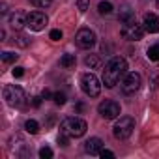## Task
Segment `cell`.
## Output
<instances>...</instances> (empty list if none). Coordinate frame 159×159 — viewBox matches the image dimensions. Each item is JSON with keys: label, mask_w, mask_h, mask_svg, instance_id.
<instances>
[{"label": "cell", "mask_w": 159, "mask_h": 159, "mask_svg": "<svg viewBox=\"0 0 159 159\" xmlns=\"http://www.w3.org/2000/svg\"><path fill=\"white\" fill-rule=\"evenodd\" d=\"M127 75V62L122 56H114L105 64L103 69V84L107 88H114L122 79Z\"/></svg>", "instance_id": "obj_1"}, {"label": "cell", "mask_w": 159, "mask_h": 159, "mask_svg": "<svg viewBox=\"0 0 159 159\" xmlns=\"http://www.w3.org/2000/svg\"><path fill=\"white\" fill-rule=\"evenodd\" d=\"M88 129V124L83 118H77V116H67L60 122V133L71 137V139H79L83 137Z\"/></svg>", "instance_id": "obj_2"}, {"label": "cell", "mask_w": 159, "mask_h": 159, "mask_svg": "<svg viewBox=\"0 0 159 159\" xmlns=\"http://www.w3.org/2000/svg\"><path fill=\"white\" fill-rule=\"evenodd\" d=\"M4 99L10 107H23L26 103V94L21 86H15V84H10V86H4Z\"/></svg>", "instance_id": "obj_3"}, {"label": "cell", "mask_w": 159, "mask_h": 159, "mask_svg": "<svg viewBox=\"0 0 159 159\" xmlns=\"http://www.w3.org/2000/svg\"><path fill=\"white\" fill-rule=\"evenodd\" d=\"M133 129H135V120H133L131 116H120V118L116 120L114 127H112V133H114L116 139L125 140V139L131 137Z\"/></svg>", "instance_id": "obj_4"}, {"label": "cell", "mask_w": 159, "mask_h": 159, "mask_svg": "<svg viewBox=\"0 0 159 159\" xmlns=\"http://www.w3.org/2000/svg\"><path fill=\"white\" fill-rule=\"evenodd\" d=\"M81 88L86 96L90 98H98L99 92H101V83H99V79L94 75V73H84L81 77Z\"/></svg>", "instance_id": "obj_5"}, {"label": "cell", "mask_w": 159, "mask_h": 159, "mask_svg": "<svg viewBox=\"0 0 159 159\" xmlns=\"http://www.w3.org/2000/svg\"><path fill=\"white\" fill-rule=\"evenodd\" d=\"M144 26L142 25H139L137 21H131V23H125L124 26H122V30H120V34L125 38V39H129V41H139V39H142V36H144Z\"/></svg>", "instance_id": "obj_6"}, {"label": "cell", "mask_w": 159, "mask_h": 159, "mask_svg": "<svg viewBox=\"0 0 159 159\" xmlns=\"http://www.w3.org/2000/svg\"><path fill=\"white\" fill-rule=\"evenodd\" d=\"M98 112H99L101 118H105V120H116V118L120 116L122 109H120V105H118L116 101H112V99H105V101L99 103Z\"/></svg>", "instance_id": "obj_7"}, {"label": "cell", "mask_w": 159, "mask_h": 159, "mask_svg": "<svg viewBox=\"0 0 159 159\" xmlns=\"http://www.w3.org/2000/svg\"><path fill=\"white\" fill-rule=\"evenodd\" d=\"M140 84H142V77L139 73L131 71V73H127L124 77V81H122V92L125 96H131V94H135L140 88Z\"/></svg>", "instance_id": "obj_8"}, {"label": "cell", "mask_w": 159, "mask_h": 159, "mask_svg": "<svg viewBox=\"0 0 159 159\" xmlns=\"http://www.w3.org/2000/svg\"><path fill=\"white\" fill-rule=\"evenodd\" d=\"M47 21L49 19H47L45 13H41V11H30L26 15V28H30L32 32H39V30L45 28Z\"/></svg>", "instance_id": "obj_9"}, {"label": "cell", "mask_w": 159, "mask_h": 159, "mask_svg": "<svg viewBox=\"0 0 159 159\" xmlns=\"http://www.w3.org/2000/svg\"><path fill=\"white\" fill-rule=\"evenodd\" d=\"M75 43L81 49H90V47L96 45V34L90 28H81L75 36Z\"/></svg>", "instance_id": "obj_10"}, {"label": "cell", "mask_w": 159, "mask_h": 159, "mask_svg": "<svg viewBox=\"0 0 159 159\" xmlns=\"http://www.w3.org/2000/svg\"><path fill=\"white\" fill-rule=\"evenodd\" d=\"M10 26H11L13 30H21V28H25V26H26V13L15 10V11L10 15Z\"/></svg>", "instance_id": "obj_11"}, {"label": "cell", "mask_w": 159, "mask_h": 159, "mask_svg": "<svg viewBox=\"0 0 159 159\" xmlns=\"http://www.w3.org/2000/svg\"><path fill=\"white\" fill-rule=\"evenodd\" d=\"M142 25H144V30L150 32V34H157L159 32V17L155 13H146Z\"/></svg>", "instance_id": "obj_12"}, {"label": "cell", "mask_w": 159, "mask_h": 159, "mask_svg": "<svg viewBox=\"0 0 159 159\" xmlns=\"http://www.w3.org/2000/svg\"><path fill=\"white\" fill-rule=\"evenodd\" d=\"M101 150H103V140L98 139V137H92L84 142V152L90 153V155H99Z\"/></svg>", "instance_id": "obj_13"}, {"label": "cell", "mask_w": 159, "mask_h": 159, "mask_svg": "<svg viewBox=\"0 0 159 159\" xmlns=\"http://www.w3.org/2000/svg\"><path fill=\"white\" fill-rule=\"evenodd\" d=\"M84 64H86L90 69H98V67L101 66V60H99L98 54H88V56L84 58Z\"/></svg>", "instance_id": "obj_14"}, {"label": "cell", "mask_w": 159, "mask_h": 159, "mask_svg": "<svg viewBox=\"0 0 159 159\" xmlns=\"http://www.w3.org/2000/svg\"><path fill=\"white\" fill-rule=\"evenodd\" d=\"M75 54H64L62 58H60V66L62 67H73L75 66Z\"/></svg>", "instance_id": "obj_15"}, {"label": "cell", "mask_w": 159, "mask_h": 159, "mask_svg": "<svg viewBox=\"0 0 159 159\" xmlns=\"http://www.w3.org/2000/svg\"><path fill=\"white\" fill-rule=\"evenodd\" d=\"M25 129H26V133L36 135V133L39 131V124H38L36 120H26V122H25Z\"/></svg>", "instance_id": "obj_16"}, {"label": "cell", "mask_w": 159, "mask_h": 159, "mask_svg": "<svg viewBox=\"0 0 159 159\" xmlns=\"http://www.w3.org/2000/svg\"><path fill=\"white\" fill-rule=\"evenodd\" d=\"M98 11H99V15H109V13H112V4L111 2H99Z\"/></svg>", "instance_id": "obj_17"}, {"label": "cell", "mask_w": 159, "mask_h": 159, "mask_svg": "<svg viewBox=\"0 0 159 159\" xmlns=\"http://www.w3.org/2000/svg\"><path fill=\"white\" fill-rule=\"evenodd\" d=\"M120 21L125 25V23H131V21H135V13L131 11V10H124L122 13H120Z\"/></svg>", "instance_id": "obj_18"}, {"label": "cell", "mask_w": 159, "mask_h": 159, "mask_svg": "<svg viewBox=\"0 0 159 159\" xmlns=\"http://www.w3.org/2000/svg\"><path fill=\"white\" fill-rule=\"evenodd\" d=\"M148 58L153 60V62L159 60V43H157V45H152V47L148 49Z\"/></svg>", "instance_id": "obj_19"}, {"label": "cell", "mask_w": 159, "mask_h": 159, "mask_svg": "<svg viewBox=\"0 0 159 159\" xmlns=\"http://www.w3.org/2000/svg\"><path fill=\"white\" fill-rule=\"evenodd\" d=\"M17 60V54L15 52H10V51H4L2 52V62L4 64H11V62H15Z\"/></svg>", "instance_id": "obj_20"}, {"label": "cell", "mask_w": 159, "mask_h": 159, "mask_svg": "<svg viewBox=\"0 0 159 159\" xmlns=\"http://www.w3.org/2000/svg\"><path fill=\"white\" fill-rule=\"evenodd\" d=\"M52 99H54L56 105H64V103H66V94H64V92H54Z\"/></svg>", "instance_id": "obj_21"}, {"label": "cell", "mask_w": 159, "mask_h": 159, "mask_svg": "<svg viewBox=\"0 0 159 159\" xmlns=\"http://www.w3.org/2000/svg\"><path fill=\"white\" fill-rule=\"evenodd\" d=\"M39 157H41V159H51V157H52V150H51L49 146H43V148L39 150Z\"/></svg>", "instance_id": "obj_22"}, {"label": "cell", "mask_w": 159, "mask_h": 159, "mask_svg": "<svg viewBox=\"0 0 159 159\" xmlns=\"http://www.w3.org/2000/svg\"><path fill=\"white\" fill-rule=\"evenodd\" d=\"M17 43H19L21 47H28V45H30V38L25 36V34H19V36H17Z\"/></svg>", "instance_id": "obj_23"}, {"label": "cell", "mask_w": 159, "mask_h": 159, "mask_svg": "<svg viewBox=\"0 0 159 159\" xmlns=\"http://www.w3.org/2000/svg\"><path fill=\"white\" fill-rule=\"evenodd\" d=\"M30 2H32L36 8H47V6H51L52 0H30Z\"/></svg>", "instance_id": "obj_24"}, {"label": "cell", "mask_w": 159, "mask_h": 159, "mask_svg": "<svg viewBox=\"0 0 159 159\" xmlns=\"http://www.w3.org/2000/svg\"><path fill=\"white\" fill-rule=\"evenodd\" d=\"M88 6H90L88 0H79V2H77V8H79V11H81V13H84L88 10Z\"/></svg>", "instance_id": "obj_25"}, {"label": "cell", "mask_w": 159, "mask_h": 159, "mask_svg": "<svg viewBox=\"0 0 159 159\" xmlns=\"http://www.w3.org/2000/svg\"><path fill=\"white\" fill-rule=\"evenodd\" d=\"M51 39H54V41H58V39H62V30H58V28H54V30H51Z\"/></svg>", "instance_id": "obj_26"}, {"label": "cell", "mask_w": 159, "mask_h": 159, "mask_svg": "<svg viewBox=\"0 0 159 159\" xmlns=\"http://www.w3.org/2000/svg\"><path fill=\"white\" fill-rule=\"evenodd\" d=\"M99 155H101L103 159H105V157H107V159H112V157H114V152H111V150H101Z\"/></svg>", "instance_id": "obj_27"}, {"label": "cell", "mask_w": 159, "mask_h": 159, "mask_svg": "<svg viewBox=\"0 0 159 159\" xmlns=\"http://www.w3.org/2000/svg\"><path fill=\"white\" fill-rule=\"evenodd\" d=\"M23 75H25V69H23V67H15V69H13V77H15V79L23 77Z\"/></svg>", "instance_id": "obj_28"}, {"label": "cell", "mask_w": 159, "mask_h": 159, "mask_svg": "<svg viewBox=\"0 0 159 159\" xmlns=\"http://www.w3.org/2000/svg\"><path fill=\"white\" fill-rule=\"evenodd\" d=\"M52 96H54V94H52V92H51V90H47V88H45V90H43V92H41V98H43V99H51V98H52Z\"/></svg>", "instance_id": "obj_29"}, {"label": "cell", "mask_w": 159, "mask_h": 159, "mask_svg": "<svg viewBox=\"0 0 159 159\" xmlns=\"http://www.w3.org/2000/svg\"><path fill=\"white\" fill-rule=\"evenodd\" d=\"M41 99H43V98H32V105H34V107L38 109V107L41 105Z\"/></svg>", "instance_id": "obj_30"}, {"label": "cell", "mask_w": 159, "mask_h": 159, "mask_svg": "<svg viewBox=\"0 0 159 159\" xmlns=\"http://www.w3.org/2000/svg\"><path fill=\"white\" fill-rule=\"evenodd\" d=\"M157 6H159V0H157Z\"/></svg>", "instance_id": "obj_31"}]
</instances>
